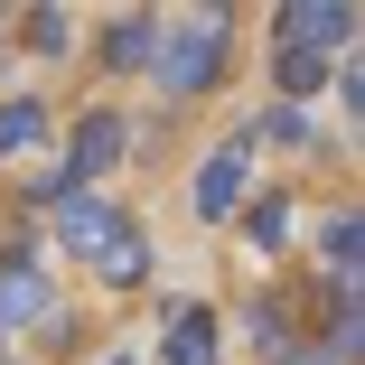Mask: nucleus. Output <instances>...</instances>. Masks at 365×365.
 Here are the masks:
<instances>
[{
    "label": "nucleus",
    "mask_w": 365,
    "mask_h": 365,
    "mask_svg": "<svg viewBox=\"0 0 365 365\" xmlns=\"http://www.w3.org/2000/svg\"><path fill=\"white\" fill-rule=\"evenodd\" d=\"M328 346L356 356L365 346V319H356V281H328Z\"/></svg>",
    "instance_id": "nucleus-11"
},
{
    "label": "nucleus",
    "mask_w": 365,
    "mask_h": 365,
    "mask_svg": "<svg viewBox=\"0 0 365 365\" xmlns=\"http://www.w3.org/2000/svg\"><path fill=\"white\" fill-rule=\"evenodd\" d=\"M253 244H290V206H281V197L253 206Z\"/></svg>",
    "instance_id": "nucleus-14"
},
{
    "label": "nucleus",
    "mask_w": 365,
    "mask_h": 365,
    "mask_svg": "<svg viewBox=\"0 0 365 365\" xmlns=\"http://www.w3.org/2000/svg\"><path fill=\"white\" fill-rule=\"evenodd\" d=\"M56 235L76 244V253H103V244L122 235V215H113L103 197H66V215H56Z\"/></svg>",
    "instance_id": "nucleus-5"
},
{
    "label": "nucleus",
    "mask_w": 365,
    "mask_h": 365,
    "mask_svg": "<svg viewBox=\"0 0 365 365\" xmlns=\"http://www.w3.org/2000/svg\"><path fill=\"white\" fill-rule=\"evenodd\" d=\"M281 365H319V356H281Z\"/></svg>",
    "instance_id": "nucleus-17"
},
{
    "label": "nucleus",
    "mask_w": 365,
    "mask_h": 365,
    "mask_svg": "<svg viewBox=\"0 0 365 365\" xmlns=\"http://www.w3.org/2000/svg\"><path fill=\"white\" fill-rule=\"evenodd\" d=\"M272 76H281L290 94H319V85H328V56H309V47H281V56H272Z\"/></svg>",
    "instance_id": "nucleus-12"
},
{
    "label": "nucleus",
    "mask_w": 365,
    "mask_h": 365,
    "mask_svg": "<svg viewBox=\"0 0 365 365\" xmlns=\"http://www.w3.org/2000/svg\"><path fill=\"white\" fill-rule=\"evenodd\" d=\"M150 66H160V85H169V94H206L215 76H225V19L197 10L187 29H169V38L150 47Z\"/></svg>",
    "instance_id": "nucleus-1"
},
{
    "label": "nucleus",
    "mask_w": 365,
    "mask_h": 365,
    "mask_svg": "<svg viewBox=\"0 0 365 365\" xmlns=\"http://www.w3.org/2000/svg\"><path fill=\"white\" fill-rule=\"evenodd\" d=\"M122 140H131V131H122L113 113H85L76 140H66V178H103V169L122 160Z\"/></svg>",
    "instance_id": "nucleus-3"
},
{
    "label": "nucleus",
    "mask_w": 365,
    "mask_h": 365,
    "mask_svg": "<svg viewBox=\"0 0 365 365\" xmlns=\"http://www.w3.org/2000/svg\"><path fill=\"white\" fill-rule=\"evenodd\" d=\"M235 206H244V150H215V160L197 169V215H215V225H225Z\"/></svg>",
    "instance_id": "nucleus-4"
},
{
    "label": "nucleus",
    "mask_w": 365,
    "mask_h": 365,
    "mask_svg": "<svg viewBox=\"0 0 365 365\" xmlns=\"http://www.w3.org/2000/svg\"><path fill=\"white\" fill-rule=\"evenodd\" d=\"M29 47L56 56V47H66V10H38V19H29Z\"/></svg>",
    "instance_id": "nucleus-16"
},
{
    "label": "nucleus",
    "mask_w": 365,
    "mask_h": 365,
    "mask_svg": "<svg viewBox=\"0 0 365 365\" xmlns=\"http://www.w3.org/2000/svg\"><path fill=\"white\" fill-rule=\"evenodd\" d=\"M262 140H290V150H300V140H309V113H300V103H281V113L262 122Z\"/></svg>",
    "instance_id": "nucleus-15"
},
{
    "label": "nucleus",
    "mask_w": 365,
    "mask_h": 365,
    "mask_svg": "<svg viewBox=\"0 0 365 365\" xmlns=\"http://www.w3.org/2000/svg\"><path fill=\"white\" fill-rule=\"evenodd\" d=\"M38 309H47L38 262H10V272H0V328H19V319H38Z\"/></svg>",
    "instance_id": "nucleus-7"
},
{
    "label": "nucleus",
    "mask_w": 365,
    "mask_h": 365,
    "mask_svg": "<svg viewBox=\"0 0 365 365\" xmlns=\"http://www.w3.org/2000/svg\"><path fill=\"white\" fill-rule=\"evenodd\" d=\"M169 365H215V319L206 309H178L169 319Z\"/></svg>",
    "instance_id": "nucleus-8"
},
{
    "label": "nucleus",
    "mask_w": 365,
    "mask_h": 365,
    "mask_svg": "<svg viewBox=\"0 0 365 365\" xmlns=\"http://www.w3.org/2000/svg\"><path fill=\"white\" fill-rule=\"evenodd\" d=\"M356 38V10H346V0H300V10H281V47H346Z\"/></svg>",
    "instance_id": "nucleus-2"
},
{
    "label": "nucleus",
    "mask_w": 365,
    "mask_h": 365,
    "mask_svg": "<svg viewBox=\"0 0 365 365\" xmlns=\"http://www.w3.org/2000/svg\"><path fill=\"white\" fill-rule=\"evenodd\" d=\"M328 262L337 281H356V215H328Z\"/></svg>",
    "instance_id": "nucleus-13"
},
{
    "label": "nucleus",
    "mask_w": 365,
    "mask_h": 365,
    "mask_svg": "<svg viewBox=\"0 0 365 365\" xmlns=\"http://www.w3.org/2000/svg\"><path fill=\"white\" fill-rule=\"evenodd\" d=\"M38 140H47V103H0V160H19V150H38Z\"/></svg>",
    "instance_id": "nucleus-9"
},
{
    "label": "nucleus",
    "mask_w": 365,
    "mask_h": 365,
    "mask_svg": "<svg viewBox=\"0 0 365 365\" xmlns=\"http://www.w3.org/2000/svg\"><path fill=\"white\" fill-rule=\"evenodd\" d=\"M94 262H103V281H113V290H131V281H140V272H150V244H140V235H131V225H122V235H113V244H103V253H94Z\"/></svg>",
    "instance_id": "nucleus-10"
},
{
    "label": "nucleus",
    "mask_w": 365,
    "mask_h": 365,
    "mask_svg": "<svg viewBox=\"0 0 365 365\" xmlns=\"http://www.w3.org/2000/svg\"><path fill=\"white\" fill-rule=\"evenodd\" d=\"M150 47H160V29L150 19H113V38H103V66H113V76H140V66H150Z\"/></svg>",
    "instance_id": "nucleus-6"
}]
</instances>
